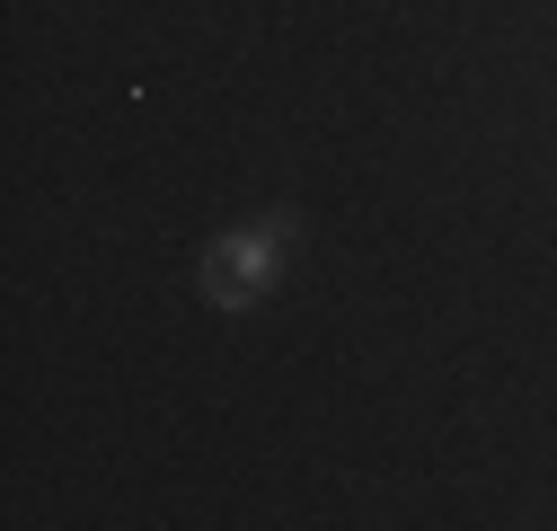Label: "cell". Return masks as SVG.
Returning a JSON list of instances; mask_svg holds the SVG:
<instances>
[{"label": "cell", "instance_id": "6da1fadb", "mask_svg": "<svg viewBox=\"0 0 557 531\" xmlns=\"http://www.w3.org/2000/svg\"><path fill=\"white\" fill-rule=\"evenodd\" d=\"M293 213H265V222H239L203 248V301L213 310H257L274 284H284V257H293Z\"/></svg>", "mask_w": 557, "mask_h": 531}]
</instances>
